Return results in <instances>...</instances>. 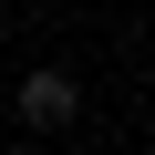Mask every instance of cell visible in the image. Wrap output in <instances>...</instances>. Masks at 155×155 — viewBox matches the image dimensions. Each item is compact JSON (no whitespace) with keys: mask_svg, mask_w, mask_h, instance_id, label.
I'll return each mask as SVG.
<instances>
[{"mask_svg":"<svg viewBox=\"0 0 155 155\" xmlns=\"http://www.w3.org/2000/svg\"><path fill=\"white\" fill-rule=\"evenodd\" d=\"M11 104H21L31 134H62L72 114H83V83H72V62H31L21 83H11Z\"/></svg>","mask_w":155,"mask_h":155,"instance_id":"1","label":"cell"}]
</instances>
